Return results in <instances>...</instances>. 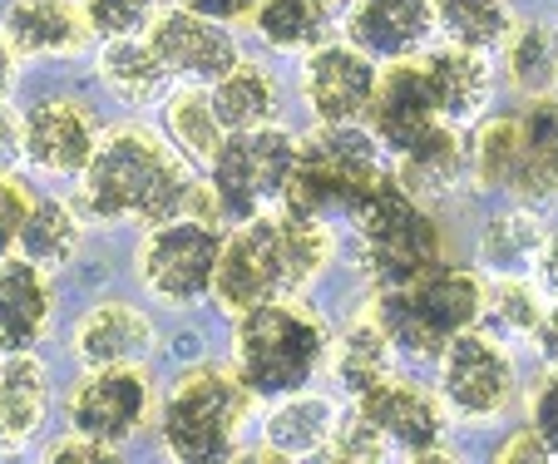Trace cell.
I'll use <instances>...</instances> for the list:
<instances>
[{"mask_svg": "<svg viewBox=\"0 0 558 464\" xmlns=\"http://www.w3.org/2000/svg\"><path fill=\"white\" fill-rule=\"evenodd\" d=\"M189 159L163 134L144 124L105 129L89 169L74 188V212L89 222H154L179 218L189 203Z\"/></svg>", "mask_w": 558, "mask_h": 464, "instance_id": "cell-1", "label": "cell"}, {"mask_svg": "<svg viewBox=\"0 0 558 464\" xmlns=\"http://www.w3.org/2000/svg\"><path fill=\"white\" fill-rule=\"evenodd\" d=\"M390 179L386 148L361 124H316V134L296 138V159L287 173L282 208L306 218H356L371 193Z\"/></svg>", "mask_w": 558, "mask_h": 464, "instance_id": "cell-2", "label": "cell"}, {"mask_svg": "<svg viewBox=\"0 0 558 464\" xmlns=\"http://www.w3.org/2000/svg\"><path fill=\"white\" fill-rule=\"evenodd\" d=\"M331 331L316 306H306L296 292H282L272 302L253 306L232 327V366L247 380L253 395H292L306 391L312 376L327 366Z\"/></svg>", "mask_w": 558, "mask_h": 464, "instance_id": "cell-3", "label": "cell"}, {"mask_svg": "<svg viewBox=\"0 0 558 464\" xmlns=\"http://www.w3.org/2000/svg\"><path fill=\"white\" fill-rule=\"evenodd\" d=\"M253 401L257 395L247 391L238 366L198 361V366L179 370L169 395L158 401V440H163L169 460L183 464L232 460L238 435H243L247 415H253Z\"/></svg>", "mask_w": 558, "mask_h": 464, "instance_id": "cell-4", "label": "cell"}, {"mask_svg": "<svg viewBox=\"0 0 558 464\" xmlns=\"http://www.w3.org/2000/svg\"><path fill=\"white\" fill-rule=\"evenodd\" d=\"M371 317L390 337V346L411 361H440L460 331L480 327L485 317V282L464 267L435 262L430 272L411 277L401 286H376Z\"/></svg>", "mask_w": 558, "mask_h": 464, "instance_id": "cell-5", "label": "cell"}, {"mask_svg": "<svg viewBox=\"0 0 558 464\" xmlns=\"http://www.w3.org/2000/svg\"><path fill=\"white\" fill-rule=\"evenodd\" d=\"M351 222H356V262L371 286H401L445 262L440 222L421 198H411L396 183V173L371 193V203Z\"/></svg>", "mask_w": 558, "mask_h": 464, "instance_id": "cell-6", "label": "cell"}, {"mask_svg": "<svg viewBox=\"0 0 558 464\" xmlns=\"http://www.w3.org/2000/svg\"><path fill=\"white\" fill-rule=\"evenodd\" d=\"M282 292H302L292 272V257H287V232H282V212L247 222H232L222 232L218 247V272H213V302H218L222 317H243L253 306L272 302Z\"/></svg>", "mask_w": 558, "mask_h": 464, "instance_id": "cell-7", "label": "cell"}, {"mask_svg": "<svg viewBox=\"0 0 558 464\" xmlns=\"http://www.w3.org/2000/svg\"><path fill=\"white\" fill-rule=\"evenodd\" d=\"M292 159H296V134H287L282 124H263L222 138V148L208 163V188L218 193L222 222H247L272 198H282Z\"/></svg>", "mask_w": 558, "mask_h": 464, "instance_id": "cell-8", "label": "cell"}, {"mask_svg": "<svg viewBox=\"0 0 558 464\" xmlns=\"http://www.w3.org/2000/svg\"><path fill=\"white\" fill-rule=\"evenodd\" d=\"M218 247L222 228L203 222L193 212L163 218L144 232L138 243V282L148 286V296H158L163 306H193L203 296H213V272H218Z\"/></svg>", "mask_w": 558, "mask_h": 464, "instance_id": "cell-9", "label": "cell"}, {"mask_svg": "<svg viewBox=\"0 0 558 464\" xmlns=\"http://www.w3.org/2000/svg\"><path fill=\"white\" fill-rule=\"evenodd\" d=\"M440 401L460 420H495L514 401V356H509L505 337L495 331H460L450 346L440 351Z\"/></svg>", "mask_w": 558, "mask_h": 464, "instance_id": "cell-10", "label": "cell"}, {"mask_svg": "<svg viewBox=\"0 0 558 464\" xmlns=\"http://www.w3.org/2000/svg\"><path fill=\"white\" fill-rule=\"evenodd\" d=\"M70 430L105 444H129L158 415V391L144 366H85L64 395Z\"/></svg>", "mask_w": 558, "mask_h": 464, "instance_id": "cell-11", "label": "cell"}, {"mask_svg": "<svg viewBox=\"0 0 558 464\" xmlns=\"http://www.w3.org/2000/svg\"><path fill=\"white\" fill-rule=\"evenodd\" d=\"M380 70L366 50L351 40H322L312 45L302 64V99L316 124H361L371 114Z\"/></svg>", "mask_w": 558, "mask_h": 464, "instance_id": "cell-12", "label": "cell"}, {"mask_svg": "<svg viewBox=\"0 0 558 464\" xmlns=\"http://www.w3.org/2000/svg\"><path fill=\"white\" fill-rule=\"evenodd\" d=\"M356 411L386 435L390 454H405V460H445L440 440L450 411H445L440 395H430L425 386L401 376H386L380 386H371L366 395H356Z\"/></svg>", "mask_w": 558, "mask_h": 464, "instance_id": "cell-13", "label": "cell"}, {"mask_svg": "<svg viewBox=\"0 0 558 464\" xmlns=\"http://www.w3.org/2000/svg\"><path fill=\"white\" fill-rule=\"evenodd\" d=\"M99 114L80 95H50L25 114V163H35L50 179H80L95 159Z\"/></svg>", "mask_w": 558, "mask_h": 464, "instance_id": "cell-14", "label": "cell"}, {"mask_svg": "<svg viewBox=\"0 0 558 464\" xmlns=\"http://www.w3.org/2000/svg\"><path fill=\"white\" fill-rule=\"evenodd\" d=\"M435 124H445V119H440V105H435L430 74H425V54L390 60V70H380L366 129L380 138L386 154H405V148L421 144Z\"/></svg>", "mask_w": 558, "mask_h": 464, "instance_id": "cell-15", "label": "cell"}, {"mask_svg": "<svg viewBox=\"0 0 558 464\" xmlns=\"http://www.w3.org/2000/svg\"><path fill=\"white\" fill-rule=\"evenodd\" d=\"M154 50L163 54V64L173 70V80H198V85H213L232 64H243V50L232 40V30L213 15H198L189 5L179 11H158L154 30H148Z\"/></svg>", "mask_w": 558, "mask_h": 464, "instance_id": "cell-16", "label": "cell"}, {"mask_svg": "<svg viewBox=\"0 0 558 464\" xmlns=\"http://www.w3.org/2000/svg\"><path fill=\"white\" fill-rule=\"evenodd\" d=\"M435 35V0H351L347 40L371 60L421 54Z\"/></svg>", "mask_w": 558, "mask_h": 464, "instance_id": "cell-17", "label": "cell"}, {"mask_svg": "<svg viewBox=\"0 0 558 464\" xmlns=\"http://www.w3.org/2000/svg\"><path fill=\"white\" fill-rule=\"evenodd\" d=\"M54 286L50 267L31 262L25 253L0 257V351H31L50 337Z\"/></svg>", "mask_w": 558, "mask_h": 464, "instance_id": "cell-18", "label": "cell"}, {"mask_svg": "<svg viewBox=\"0 0 558 464\" xmlns=\"http://www.w3.org/2000/svg\"><path fill=\"white\" fill-rule=\"evenodd\" d=\"M0 30L11 35V45L31 60H74L95 40L85 5H74V0H11Z\"/></svg>", "mask_w": 558, "mask_h": 464, "instance_id": "cell-19", "label": "cell"}, {"mask_svg": "<svg viewBox=\"0 0 558 464\" xmlns=\"http://www.w3.org/2000/svg\"><path fill=\"white\" fill-rule=\"evenodd\" d=\"M337 425H341V411L327 395L292 391L263 420V450L253 460H316V454H331Z\"/></svg>", "mask_w": 558, "mask_h": 464, "instance_id": "cell-20", "label": "cell"}, {"mask_svg": "<svg viewBox=\"0 0 558 464\" xmlns=\"http://www.w3.org/2000/svg\"><path fill=\"white\" fill-rule=\"evenodd\" d=\"M148 351H154V321L129 302L89 306L74 327L80 366H144Z\"/></svg>", "mask_w": 558, "mask_h": 464, "instance_id": "cell-21", "label": "cell"}, {"mask_svg": "<svg viewBox=\"0 0 558 464\" xmlns=\"http://www.w3.org/2000/svg\"><path fill=\"white\" fill-rule=\"evenodd\" d=\"M396 159H401L396 183L421 203L450 198V193L470 179V144H464L460 124H435L421 144H411L405 154H396Z\"/></svg>", "mask_w": 558, "mask_h": 464, "instance_id": "cell-22", "label": "cell"}, {"mask_svg": "<svg viewBox=\"0 0 558 464\" xmlns=\"http://www.w3.org/2000/svg\"><path fill=\"white\" fill-rule=\"evenodd\" d=\"M425 74H430V89H435V105H440L445 124H470V119H480L489 95H495V70H489L485 50L445 45V50L425 54Z\"/></svg>", "mask_w": 558, "mask_h": 464, "instance_id": "cell-23", "label": "cell"}, {"mask_svg": "<svg viewBox=\"0 0 558 464\" xmlns=\"http://www.w3.org/2000/svg\"><path fill=\"white\" fill-rule=\"evenodd\" d=\"M509 193L519 203H548L558 193V99L529 95L519 114V169Z\"/></svg>", "mask_w": 558, "mask_h": 464, "instance_id": "cell-24", "label": "cell"}, {"mask_svg": "<svg viewBox=\"0 0 558 464\" xmlns=\"http://www.w3.org/2000/svg\"><path fill=\"white\" fill-rule=\"evenodd\" d=\"M50 411V376L31 351L0 356V450H21L45 425Z\"/></svg>", "mask_w": 558, "mask_h": 464, "instance_id": "cell-25", "label": "cell"}, {"mask_svg": "<svg viewBox=\"0 0 558 464\" xmlns=\"http://www.w3.org/2000/svg\"><path fill=\"white\" fill-rule=\"evenodd\" d=\"M99 80L109 85V95L129 109H148L169 95L173 70L163 64V54L154 50L148 35H134V40H105L99 50Z\"/></svg>", "mask_w": 558, "mask_h": 464, "instance_id": "cell-26", "label": "cell"}, {"mask_svg": "<svg viewBox=\"0 0 558 464\" xmlns=\"http://www.w3.org/2000/svg\"><path fill=\"white\" fill-rule=\"evenodd\" d=\"M396 356L401 351L390 346V337L380 331V321L356 317L351 327H341L327 346V370L337 376V386H347L351 395H366L371 386H380L386 376H396Z\"/></svg>", "mask_w": 558, "mask_h": 464, "instance_id": "cell-27", "label": "cell"}, {"mask_svg": "<svg viewBox=\"0 0 558 464\" xmlns=\"http://www.w3.org/2000/svg\"><path fill=\"white\" fill-rule=\"evenodd\" d=\"M208 99L218 109V124L228 134H247V129L277 124V109H282V89L263 64H232L222 80L208 85Z\"/></svg>", "mask_w": 558, "mask_h": 464, "instance_id": "cell-28", "label": "cell"}, {"mask_svg": "<svg viewBox=\"0 0 558 464\" xmlns=\"http://www.w3.org/2000/svg\"><path fill=\"white\" fill-rule=\"evenodd\" d=\"M548 228L534 212V203H514V208H499L495 218L480 232V262L489 272H529L538 262V247H544Z\"/></svg>", "mask_w": 558, "mask_h": 464, "instance_id": "cell-29", "label": "cell"}, {"mask_svg": "<svg viewBox=\"0 0 558 464\" xmlns=\"http://www.w3.org/2000/svg\"><path fill=\"white\" fill-rule=\"evenodd\" d=\"M341 0H257L253 25L272 50H312L327 40Z\"/></svg>", "mask_w": 558, "mask_h": 464, "instance_id": "cell-30", "label": "cell"}, {"mask_svg": "<svg viewBox=\"0 0 558 464\" xmlns=\"http://www.w3.org/2000/svg\"><path fill=\"white\" fill-rule=\"evenodd\" d=\"M163 138H169L189 163L208 169L213 154H218L222 138H228V129L218 124V109H213L208 89H179V95L163 99Z\"/></svg>", "mask_w": 558, "mask_h": 464, "instance_id": "cell-31", "label": "cell"}, {"mask_svg": "<svg viewBox=\"0 0 558 464\" xmlns=\"http://www.w3.org/2000/svg\"><path fill=\"white\" fill-rule=\"evenodd\" d=\"M80 237H85V218L74 212V203L40 198L31 208V218L21 222V232H15V247H21L31 262L54 272V267H64L80 253Z\"/></svg>", "mask_w": 558, "mask_h": 464, "instance_id": "cell-32", "label": "cell"}, {"mask_svg": "<svg viewBox=\"0 0 558 464\" xmlns=\"http://www.w3.org/2000/svg\"><path fill=\"white\" fill-rule=\"evenodd\" d=\"M435 30L464 50H499L514 35V15L505 0H435Z\"/></svg>", "mask_w": 558, "mask_h": 464, "instance_id": "cell-33", "label": "cell"}, {"mask_svg": "<svg viewBox=\"0 0 558 464\" xmlns=\"http://www.w3.org/2000/svg\"><path fill=\"white\" fill-rule=\"evenodd\" d=\"M505 60H509V80L524 95H548L558 80V30L554 25H519L505 40Z\"/></svg>", "mask_w": 558, "mask_h": 464, "instance_id": "cell-34", "label": "cell"}, {"mask_svg": "<svg viewBox=\"0 0 558 464\" xmlns=\"http://www.w3.org/2000/svg\"><path fill=\"white\" fill-rule=\"evenodd\" d=\"M519 169V114H495L470 138V179L480 188H505Z\"/></svg>", "mask_w": 558, "mask_h": 464, "instance_id": "cell-35", "label": "cell"}, {"mask_svg": "<svg viewBox=\"0 0 558 464\" xmlns=\"http://www.w3.org/2000/svg\"><path fill=\"white\" fill-rule=\"evenodd\" d=\"M495 337H524L534 341L538 321H544V286H529L519 272H505L495 286H485V317Z\"/></svg>", "mask_w": 558, "mask_h": 464, "instance_id": "cell-36", "label": "cell"}, {"mask_svg": "<svg viewBox=\"0 0 558 464\" xmlns=\"http://www.w3.org/2000/svg\"><path fill=\"white\" fill-rule=\"evenodd\" d=\"M95 40H134L158 21V0H80Z\"/></svg>", "mask_w": 558, "mask_h": 464, "instance_id": "cell-37", "label": "cell"}, {"mask_svg": "<svg viewBox=\"0 0 558 464\" xmlns=\"http://www.w3.org/2000/svg\"><path fill=\"white\" fill-rule=\"evenodd\" d=\"M331 454H337V460H390V444H386V435L366 420V415L351 411V415H341L337 440H331Z\"/></svg>", "mask_w": 558, "mask_h": 464, "instance_id": "cell-38", "label": "cell"}, {"mask_svg": "<svg viewBox=\"0 0 558 464\" xmlns=\"http://www.w3.org/2000/svg\"><path fill=\"white\" fill-rule=\"evenodd\" d=\"M40 203V193L21 179L15 169H0V232H21V222L31 218V208Z\"/></svg>", "mask_w": 558, "mask_h": 464, "instance_id": "cell-39", "label": "cell"}, {"mask_svg": "<svg viewBox=\"0 0 558 464\" xmlns=\"http://www.w3.org/2000/svg\"><path fill=\"white\" fill-rule=\"evenodd\" d=\"M529 420L544 435V444L558 454V361H548V376L534 386V401H529Z\"/></svg>", "mask_w": 558, "mask_h": 464, "instance_id": "cell-40", "label": "cell"}, {"mask_svg": "<svg viewBox=\"0 0 558 464\" xmlns=\"http://www.w3.org/2000/svg\"><path fill=\"white\" fill-rule=\"evenodd\" d=\"M45 460H74V464H109L119 460V444H105V440H89V435L70 430L64 440H54L45 450Z\"/></svg>", "mask_w": 558, "mask_h": 464, "instance_id": "cell-41", "label": "cell"}, {"mask_svg": "<svg viewBox=\"0 0 558 464\" xmlns=\"http://www.w3.org/2000/svg\"><path fill=\"white\" fill-rule=\"evenodd\" d=\"M25 159V114H15L0 99V169H15Z\"/></svg>", "mask_w": 558, "mask_h": 464, "instance_id": "cell-42", "label": "cell"}, {"mask_svg": "<svg viewBox=\"0 0 558 464\" xmlns=\"http://www.w3.org/2000/svg\"><path fill=\"white\" fill-rule=\"evenodd\" d=\"M179 5H189V11H198V15H213V21H222V25L247 21V15L257 11V0H179Z\"/></svg>", "mask_w": 558, "mask_h": 464, "instance_id": "cell-43", "label": "cell"}, {"mask_svg": "<svg viewBox=\"0 0 558 464\" xmlns=\"http://www.w3.org/2000/svg\"><path fill=\"white\" fill-rule=\"evenodd\" d=\"M499 460H554V450L544 444V435L529 425V430H519V435H509L505 440V450H499Z\"/></svg>", "mask_w": 558, "mask_h": 464, "instance_id": "cell-44", "label": "cell"}, {"mask_svg": "<svg viewBox=\"0 0 558 464\" xmlns=\"http://www.w3.org/2000/svg\"><path fill=\"white\" fill-rule=\"evenodd\" d=\"M534 272H538V286H544L548 296H558V232H548V237H544Z\"/></svg>", "mask_w": 558, "mask_h": 464, "instance_id": "cell-45", "label": "cell"}, {"mask_svg": "<svg viewBox=\"0 0 558 464\" xmlns=\"http://www.w3.org/2000/svg\"><path fill=\"white\" fill-rule=\"evenodd\" d=\"M534 346H538L544 361H558V296H554V306H544V321H538V331H534Z\"/></svg>", "mask_w": 558, "mask_h": 464, "instance_id": "cell-46", "label": "cell"}, {"mask_svg": "<svg viewBox=\"0 0 558 464\" xmlns=\"http://www.w3.org/2000/svg\"><path fill=\"white\" fill-rule=\"evenodd\" d=\"M15 70H21V50L11 45V35L0 30V99L11 95V85H15Z\"/></svg>", "mask_w": 558, "mask_h": 464, "instance_id": "cell-47", "label": "cell"}, {"mask_svg": "<svg viewBox=\"0 0 558 464\" xmlns=\"http://www.w3.org/2000/svg\"><path fill=\"white\" fill-rule=\"evenodd\" d=\"M11 243H15L11 232H0V257H11Z\"/></svg>", "mask_w": 558, "mask_h": 464, "instance_id": "cell-48", "label": "cell"}, {"mask_svg": "<svg viewBox=\"0 0 558 464\" xmlns=\"http://www.w3.org/2000/svg\"><path fill=\"white\" fill-rule=\"evenodd\" d=\"M554 89H558V80H554Z\"/></svg>", "mask_w": 558, "mask_h": 464, "instance_id": "cell-49", "label": "cell"}]
</instances>
